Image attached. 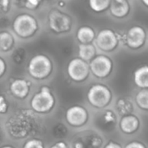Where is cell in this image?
<instances>
[{"label": "cell", "instance_id": "obj_3", "mask_svg": "<svg viewBox=\"0 0 148 148\" xmlns=\"http://www.w3.org/2000/svg\"><path fill=\"white\" fill-rule=\"evenodd\" d=\"M13 29L21 37H29L37 29L36 20L30 15L23 14L16 16L13 23Z\"/></svg>", "mask_w": 148, "mask_h": 148}, {"label": "cell", "instance_id": "obj_14", "mask_svg": "<svg viewBox=\"0 0 148 148\" xmlns=\"http://www.w3.org/2000/svg\"><path fill=\"white\" fill-rule=\"evenodd\" d=\"M111 13L117 17H123L129 11V3L126 0H114L110 2Z\"/></svg>", "mask_w": 148, "mask_h": 148}, {"label": "cell", "instance_id": "obj_29", "mask_svg": "<svg viewBox=\"0 0 148 148\" xmlns=\"http://www.w3.org/2000/svg\"><path fill=\"white\" fill-rule=\"evenodd\" d=\"M5 69H6L5 62L2 58H0V77L3 75V73L5 71Z\"/></svg>", "mask_w": 148, "mask_h": 148}, {"label": "cell", "instance_id": "obj_20", "mask_svg": "<svg viewBox=\"0 0 148 148\" xmlns=\"http://www.w3.org/2000/svg\"><path fill=\"white\" fill-rule=\"evenodd\" d=\"M110 2L111 1L109 0H91L89 2V5L93 10L101 12L105 10L108 7H109Z\"/></svg>", "mask_w": 148, "mask_h": 148}, {"label": "cell", "instance_id": "obj_34", "mask_svg": "<svg viewBox=\"0 0 148 148\" xmlns=\"http://www.w3.org/2000/svg\"><path fill=\"white\" fill-rule=\"evenodd\" d=\"M0 134H1V133H0Z\"/></svg>", "mask_w": 148, "mask_h": 148}, {"label": "cell", "instance_id": "obj_4", "mask_svg": "<svg viewBox=\"0 0 148 148\" xmlns=\"http://www.w3.org/2000/svg\"><path fill=\"white\" fill-rule=\"evenodd\" d=\"M31 108L37 113L49 112L55 104V99L48 87H42L41 91L36 94L31 100Z\"/></svg>", "mask_w": 148, "mask_h": 148}, {"label": "cell", "instance_id": "obj_10", "mask_svg": "<svg viewBox=\"0 0 148 148\" xmlns=\"http://www.w3.org/2000/svg\"><path fill=\"white\" fill-rule=\"evenodd\" d=\"M66 120L71 126L81 127L88 120V112L80 106L71 107L66 112Z\"/></svg>", "mask_w": 148, "mask_h": 148}, {"label": "cell", "instance_id": "obj_24", "mask_svg": "<svg viewBox=\"0 0 148 148\" xmlns=\"http://www.w3.org/2000/svg\"><path fill=\"white\" fill-rule=\"evenodd\" d=\"M23 148H44L43 147V144L40 140H36V139H33V140H28L24 146Z\"/></svg>", "mask_w": 148, "mask_h": 148}, {"label": "cell", "instance_id": "obj_17", "mask_svg": "<svg viewBox=\"0 0 148 148\" xmlns=\"http://www.w3.org/2000/svg\"><path fill=\"white\" fill-rule=\"evenodd\" d=\"M95 55V46L88 43V44H80L79 45V56L84 62L91 60Z\"/></svg>", "mask_w": 148, "mask_h": 148}, {"label": "cell", "instance_id": "obj_27", "mask_svg": "<svg viewBox=\"0 0 148 148\" xmlns=\"http://www.w3.org/2000/svg\"><path fill=\"white\" fill-rule=\"evenodd\" d=\"M40 3V1H33V0H29V1H27L24 3L26 8L28 9H30V10H33V9H36Z\"/></svg>", "mask_w": 148, "mask_h": 148}, {"label": "cell", "instance_id": "obj_28", "mask_svg": "<svg viewBox=\"0 0 148 148\" xmlns=\"http://www.w3.org/2000/svg\"><path fill=\"white\" fill-rule=\"evenodd\" d=\"M125 148H146V147L143 144L140 143V142L134 141V142H131V143L127 144Z\"/></svg>", "mask_w": 148, "mask_h": 148}, {"label": "cell", "instance_id": "obj_32", "mask_svg": "<svg viewBox=\"0 0 148 148\" xmlns=\"http://www.w3.org/2000/svg\"><path fill=\"white\" fill-rule=\"evenodd\" d=\"M9 4V2L8 1H0V12L2 11V10L3 9H7V6Z\"/></svg>", "mask_w": 148, "mask_h": 148}, {"label": "cell", "instance_id": "obj_19", "mask_svg": "<svg viewBox=\"0 0 148 148\" xmlns=\"http://www.w3.org/2000/svg\"><path fill=\"white\" fill-rule=\"evenodd\" d=\"M133 104L127 99H120L117 102V109L120 114L126 115H129L133 112Z\"/></svg>", "mask_w": 148, "mask_h": 148}, {"label": "cell", "instance_id": "obj_26", "mask_svg": "<svg viewBox=\"0 0 148 148\" xmlns=\"http://www.w3.org/2000/svg\"><path fill=\"white\" fill-rule=\"evenodd\" d=\"M8 110V104L5 98L0 95V114H5Z\"/></svg>", "mask_w": 148, "mask_h": 148}, {"label": "cell", "instance_id": "obj_12", "mask_svg": "<svg viewBox=\"0 0 148 148\" xmlns=\"http://www.w3.org/2000/svg\"><path fill=\"white\" fill-rule=\"evenodd\" d=\"M10 91L19 99L25 98L29 91V83L23 79H16L10 84Z\"/></svg>", "mask_w": 148, "mask_h": 148}, {"label": "cell", "instance_id": "obj_5", "mask_svg": "<svg viewBox=\"0 0 148 148\" xmlns=\"http://www.w3.org/2000/svg\"><path fill=\"white\" fill-rule=\"evenodd\" d=\"M111 92L106 86L96 84L92 86L88 93V100L89 103L98 108L106 107L111 101Z\"/></svg>", "mask_w": 148, "mask_h": 148}, {"label": "cell", "instance_id": "obj_22", "mask_svg": "<svg viewBox=\"0 0 148 148\" xmlns=\"http://www.w3.org/2000/svg\"><path fill=\"white\" fill-rule=\"evenodd\" d=\"M115 121H116L115 115H114V114L111 110H108V111L105 112L102 114L101 119V121L102 122V125L107 127H113V126L114 127Z\"/></svg>", "mask_w": 148, "mask_h": 148}, {"label": "cell", "instance_id": "obj_30", "mask_svg": "<svg viewBox=\"0 0 148 148\" xmlns=\"http://www.w3.org/2000/svg\"><path fill=\"white\" fill-rule=\"evenodd\" d=\"M50 148H69L68 147V145L63 142V141H59L57 143H56L54 146H52Z\"/></svg>", "mask_w": 148, "mask_h": 148}, {"label": "cell", "instance_id": "obj_21", "mask_svg": "<svg viewBox=\"0 0 148 148\" xmlns=\"http://www.w3.org/2000/svg\"><path fill=\"white\" fill-rule=\"evenodd\" d=\"M136 102L138 106L145 110L148 108V91L147 89H143L140 91L136 96Z\"/></svg>", "mask_w": 148, "mask_h": 148}, {"label": "cell", "instance_id": "obj_8", "mask_svg": "<svg viewBox=\"0 0 148 148\" xmlns=\"http://www.w3.org/2000/svg\"><path fill=\"white\" fill-rule=\"evenodd\" d=\"M88 67L95 76L99 78H104L110 74L113 63L108 56H98L91 61Z\"/></svg>", "mask_w": 148, "mask_h": 148}, {"label": "cell", "instance_id": "obj_16", "mask_svg": "<svg viewBox=\"0 0 148 148\" xmlns=\"http://www.w3.org/2000/svg\"><path fill=\"white\" fill-rule=\"evenodd\" d=\"M77 38L82 44H88L95 38V31L88 26L81 27L77 31Z\"/></svg>", "mask_w": 148, "mask_h": 148}, {"label": "cell", "instance_id": "obj_23", "mask_svg": "<svg viewBox=\"0 0 148 148\" xmlns=\"http://www.w3.org/2000/svg\"><path fill=\"white\" fill-rule=\"evenodd\" d=\"M13 61L16 63H22L25 59V50L23 48H19L15 50L12 56Z\"/></svg>", "mask_w": 148, "mask_h": 148}, {"label": "cell", "instance_id": "obj_9", "mask_svg": "<svg viewBox=\"0 0 148 148\" xmlns=\"http://www.w3.org/2000/svg\"><path fill=\"white\" fill-rule=\"evenodd\" d=\"M96 45L103 51H111L118 44V38L111 29H103L99 32L96 37Z\"/></svg>", "mask_w": 148, "mask_h": 148}, {"label": "cell", "instance_id": "obj_1", "mask_svg": "<svg viewBox=\"0 0 148 148\" xmlns=\"http://www.w3.org/2000/svg\"><path fill=\"white\" fill-rule=\"evenodd\" d=\"M34 124L33 114L28 110H20L8 120L6 127L13 137L23 138L29 134Z\"/></svg>", "mask_w": 148, "mask_h": 148}, {"label": "cell", "instance_id": "obj_15", "mask_svg": "<svg viewBox=\"0 0 148 148\" xmlns=\"http://www.w3.org/2000/svg\"><path fill=\"white\" fill-rule=\"evenodd\" d=\"M134 79L135 84L144 89H147L148 87V67L143 66L136 69L134 75Z\"/></svg>", "mask_w": 148, "mask_h": 148}, {"label": "cell", "instance_id": "obj_2", "mask_svg": "<svg viewBox=\"0 0 148 148\" xmlns=\"http://www.w3.org/2000/svg\"><path fill=\"white\" fill-rule=\"evenodd\" d=\"M29 73L36 79H43L52 71V63L44 55H36L29 62Z\"/></svg>", "mask_w": 148, "mask_h": 148}, {"label": "cell", "instance_id": "obj_7", "mask_svg": "<svg viewBox=\"0 0 148 148\" xmlns=\"http://www.w3.org/2000/svg\"><path fill=\"white\" fill-rule=\"evenodd\" d=\"M88 64L80 58L71 60L68 65V74L74 81L82 82L85 80L88 75Z\"/></svg>", "mask_w": 148, "mask_h": 148}, {"label": "cell", "instance_id": "obj_13", "mask_svg": "<svg viewBox=\"0 0 148 148\" xmlns=\"http://www.w3.org/2000/svg\"><path fill=\"white\" fill-rule=\"evenodd\" d=\"M140 125L138 118L134 115H126L124 116L120 123L121 129L125 134H133L134 133Z\"/></svg>", "mask_w": 148, "mask_h": 148}, {"label": "cell", "instance_id": "obj_18", "mask_svg": "<svg viewBox=\"0 0 148 148\" xmlns=\"http://www.w3.org/2000/svg\"><path fill=\"white\" fill-rule=\"evenodd\" d=\"M14 43V38L9 32L3 31L0 33V50H9Z\"/></svg>", "mask_w": 148, "mask_h": 148}, {"label": "cell", "instance_id": "obj_25", "mask_svg": "<svg viewBox=\"0 0 148 148\" xmlns=\"http://www.w3.org/2000/svg\"><path fill=\"white\" fill-rule=\"evenodd\" d=\"M54 134L56 137H63L67 134V128L62 124H57L54 128Z\"/></svg>", "mask_w": 148, "mask_h": 148}, {"label": "cell", "instance_id": "obj_11", "mask_svg": "<svg viewBox=\"0 0 148 148\" xmlns=\"http://www.w3.org/2000/svg\"><path fill=\"white\" fill-rule=\"evenodd\" d=\"M146 40V32L145 30L139 26L132 27L127 35V45L132 49H138L143 45Z\"/></svg>", "mask_w": 148, "mask_h": 148}, {"label": "cell", "instance_id": "obj_31", "mask_svg": "<svg viewBox=\"0 0 148 148\" xmlns=\"http://www.w3.org/2000/svg\"><path fill=\"white\" fill-rule=\"evenodd\" d=\"M105 148H121V147L119 145V144H117V143H115V142H109Z\"/></svg>", "mask_w": 148, "mask_h": 148}, {"label": "cell", "instance_id": "obj_6", "mask_svg": "<svg viewBox=\"0 0 148 148\" xmlns=\"http://www.w3.org/2000/svg\"><path fill=\"white\" fill-rule=\"evenodd\" d=\"M49 23L50 29L56 32L62 33L68 31L71 26V19L69 16L58 10H52L49 15Z\"/></svg>", "mask_w": 148, "mask_h": 148}, {"label": "cell", "instance_id": "obj_33", "mask_svg": "<svg viewBox=\"0 0 148 148\" xmlns=\"http://www.w3.org/2000/svg\"><path fill=\"white\" fill-rule=\"evenodd\" d=\"M1 148H14L12 147H10V146H5V147H3Z\"/></svg>", "mask_w": 148, "mask_h": 148}]
</instances>
